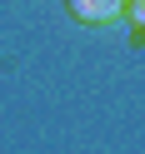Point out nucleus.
Masks as SVG:
<instances>
[{
  "label": "nucleus",
  "instance_id": "nucleus-1",
  "mask_svg": "<svg viewBox=\"0 0 145 154\" xmlns=\"http://www.w3.org/2000/svg\"><path fill=\"white\" fill-rule=\"evenodd\" d=\"M65 5H70V15L80 25H115L130 0H65Z\"/></svg>",
  "mask_w": 145,
  "mask_h": 154
},
{
  "label": "nucleus",
  "instance_id": "nucleus-2",
  "mask_svg": "<svg viewBox=\"0 0 145 154\" xmlns=\"http://www.w3.org/2000/svg\"><path fill=\"white\" fill-rule=\"evenodd\" d=\"M125 15H130V20L145 30V0H130V5H125Z\"/></svg>",
  "mask_w": 145,
  "mask_h": 154
}]
</instances>
